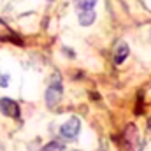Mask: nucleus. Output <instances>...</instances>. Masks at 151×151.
<instances>
[{
  "label": "nucleus",
  "instance_id": "obj_5",
  "mask_svg": "<svg viewBox=\"0 0 151 151\" xmlns=\"http://www.w3.org/2000/svg\"><path fill=\"white\" fill-rule=\"evenodd\" d=\"M128 53H130V49H128V44L127 42H119L118 46H116V49H114V63L116 65H121L125 60H127V56H128Z\"/></svg>",
  "mask_w": 151,
  "mask_h": 151
},
{
  "label": "nucleus",
  "instance_id": "obj_7",
  "mask_svg": "<svg viewBox=\"0 0 151 151\" xmlns=\"http://www.w3.org/2000/svg\"><path fill=\"white\" fill-rule=\"evenodd\" d=\"M40 151H65V146L62 142H58V141H51V142H47Z\"/></svg>",
  "mask_w": 151,
  "mask_h": 151
},
{
  "label": "nucleus",
  "instance_id": "obj_6",
  "mask_svg": "<svg viewBox=\"0 0 151 151\" xmlns=\"http://www.w3.org/2000/svg\"><path fill=\"white\" fill-rule=\"evenodd\" d=\"M95 18H97V16H95V11H93V9H79V14H77L79 25L90 27V25H93Z\"/></svg>",
  "mask_w": 151,
  "mask_h": 151
},
{
  "label": "nucleus",
  "instance_id": "obj_2",
  "mask_svg": "<svg viewBox=\"0 0 151 151\" xmlns=\"http://www.w3.org/2000/svg\"><path fill=\"white\" fill-rule=\"evenodd\" d=\"M79 132H81V119L79 118H69L62 127H60V135L65 139V141H74L76 137L79 135Z\"/></svg>",
  "mask_w": 151,
  "mask_h": 151
},
{
  "label": "nucleus",
  "instance_id": "obj_11",
  "mask_svg": "<svg viewBox=\"0 0 151 151\" xmlns=\"http://www.w3.org/2000/svg\"><path fill=\"white\" fill-rule=\"evenodd\" d=\"M49 2H53V0H49Z\"/></svg>",
  "mask_w": 151,
  "mask_h": 151
},
{
  "label": "nucleus",
  "instance_id": "obj_10",
  "mask_svg": "<svg viewBox=\"0 0 151 151\" xmlns=\"http://www.w3.org/2000/svg\"><path fill=\"white\" fill-rule=\"evenodd\" d=\"M148 127H150V130H151V118L148 119Z\"/></svg>",
  "mask_w": 151,
  "mask_h": 151
},
{
  "label": "nucleus",
  "instance_id": "obj_9",
  "mask_svg": "<svg viewBox=\"0 0 151 151\" xmlns=\"http://www.w3.org/2000/svg\"><path fill=\"white\" fill-rule=\"evenodd\" d=\"M7 84H9V76L4 74L2 76V79H0V86H7Z\"/></svg>",
  "mask_w": 151,
  "mask_h": 151
},
{
  "label": "nucleus",
  "instance_id": "obj_8",
  "mask_svg": "<svg viewBox=\"0 0 151 151\" xmlns=\"http://www.w3.org/2000/svg\"><path fill=\"white\" fill-rule=\"evenodd\" d=\"M77 9H93L97 5V0H74Z\"/></svg>",
  "mask_w": 151,
  "mask_h": 151
},
{
  "label": "nucleus",
  "instance_id": "obj_1",
  "mask_svg": "<svg viewBox=\"0 0 151 151\" xmlns=\"http://www.w3.org/2000/svg\"><path fill=\"white\" fill-rule=\"evenodd\" d=\"M62 95H63V86H62V77L60 74L51 76V81H49V86L46 90V104L47 107H55L58 106V102L62 100Z\"/></svg>",
  "mask_w": 151,
  "mask_h": 151
},
{
  "label": "nucleus",
  "instance_id": "obj_3",
  "mask_svg": "<svg viewBox=\"0 0 151 151\" xmlns=\"http://www.w3.org/2000/svg\"><path fill=\"white\" fill-rule=\"evenodd\" d=\"M125 142L130 151H141V132L135 125H128L125 130Z\"/></svg>",
  "mask_w": 151,
  "mask_h": 151
},
{
  "label": "nucleus",
  "instance_id": "obj_4",
  "mask_svg": "<svg viewBox=\"0 0 151 151\" xmlns=\"http://www.w3.org/2000/svg\"><path fill=\"white\" fill-rule=\"evenodd\" d=\"M0 111L9 118H19V106L12 99H0Z\"/></svg>",
  "mask_w": 151,
  "mask_h": 151
}]
</instances>
